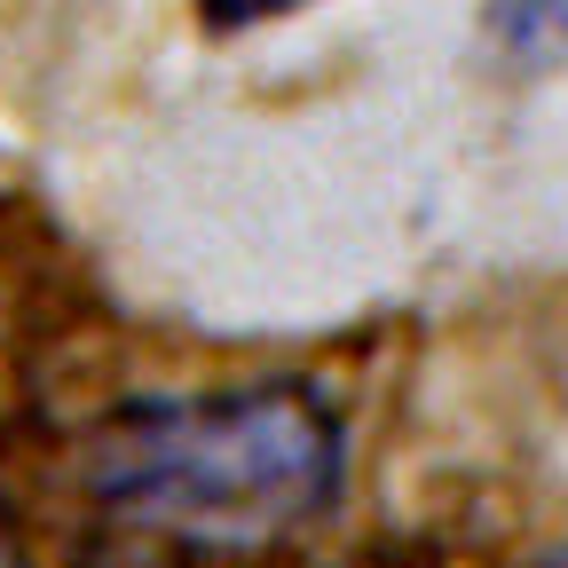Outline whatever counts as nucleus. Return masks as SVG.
I'll return each mask as SVG.
<instances>
[{"instance_id":"nucleus-5","label":"nucleus","mask_w":568,"mask_h":568,"mask_svg":"<svg viewBox=\"0 0 568 568\" xmlns=\"http://www.w3.org/2000/svg\"><path fill=\"white\" fill-rule=\"evenodd\" d=\"M545 568H568V545H560V552H545Z\"/></svg>"},{"instance_id":"nucleus-3","label":"nucleus","mask_w":568,"mask_h":568,"mask_svg":"<svg viewBox=\"0 0 568 568\" xmlns=\"http://www.w3.org/2000/svg\"><path fill=\"white\" fill-rule=\"evenodd\" d=\"M308 9V0H197V17L213 32H245V24H268V17H293Z\"/></svg>"},{"instance_id":"nucleus-1","label":"nucleus","mask_w":568,"mask_h":568,"mask_svg":"<svg viewBox=\"0 0 568 568\" xmlns=\"http://www.w3.org/2000/svg\"><path fill=\"white\" fill-rule=\"evenodd\" d=\"M339 466L347 435L308 387L126 403L80 450V481L111 521L205 552L276 545L308 529L339 497Z\"/></svg>"},{"instance_id":"nucleus-2","label":"nucleus","mask_w":568,"mask_h":568,"mask_svg":"<svg viewBox=\"0 0 568 568\" xmlns=\"http://www.w3.org/2000/svg\"><path fill=\"white\" fill-rule=\"evenodd\" d=\"M481 24L514 63H568V0H481Z\"/></svg>"},{"instance_id":"nucleus-4","label":"nucleus","mask_w":568,"mask_h":568,"mask_svg":"<svg viewBox=\"0 0 568 568\" xmlns=\"http://www.w3.org/2000/svg\"><path fill=\"white\" fill-rule=\"evenodd\" d=\"M0 568H32V552H24V521L9 514V497H0Z\"/></svg>"}]
</instances>
